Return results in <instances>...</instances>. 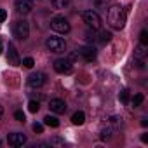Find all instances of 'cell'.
<instances>
[{
  "label": "cell",
  "instance_id": "cell-1",
  "mask_svg": "<svg viewBox=\"0 0 148 148\" xmlns=\"http://www.w3.org/2000/svg\"><path fill=\"white\" fill-rule=\"evenodd\" d=\"M108 23L115 30H122L125 26V11L120 5H112L108 9Z\"/></svg>",
  "mask_w": 148,
  "mask_h": 148
},
{
  "label": "cell",
  "instance_id": "cell-2",
  "mask_svg": "<svg viewBox=\"0 0 148 148\" xmlns=\"http://www.w3.org/2000/svg\"><path fill=\"white\" fill-rule=\"evenodd\" d=\"M45 47H47L51 52L59 54V52H64V51H66V42H64L61 37H49V38L45 40Z\"/></svg>",
  "mask_w": 148,
  "mask_h": 148
},
{
  "label": "cell",
  "instance_id": "cell-3",
  "mask_svg": "<svg viewBox=\"0 0 148 148\" xmlns=\"http://www.w3.org/2000/svg\"><path fill=\"white\" fill-rule=\"evenodd\" d=\"M82 19H84V23H86L89 28H92V30L101 28V18H99V14L94 12V11H84V12H82Z\"/></svg>",
  "mask_w": 148,
  "mask_h": 148
},
{
  "label": "cell",
  "instance_id": "cell-4",
  "mask_svg": "<svg viewBox=\"0 0 148 148\" xmlns=\"http://www.w3.org/2000/svg\"><path fill=\"white\" fill-rule=\"evenodd\" d=\"M14 35L18 40H26L30 35V25L26 19H19L14 23Z\"/></svg>",
  "mask_w": 148,
  "mask_h": 148
},
{
  "label": "cell",
  "instance_id": "cell-5",
  "mask_svg": "<svg viewBox=\"0 0 148 148\" xmlns=\"http://www.w3.org/2000/svg\"><path fill=\"white\" fill-rule=\"evenodd\" d=\"M51 28H52L56 33H68V32L71 30L70 23H68L64 18H61V16H58V18H52V19H51Z\"/></svg>",
  "mask_w": 148,
  "mask_h": 148
},
{
  "label": "cell",
  "instance_id": "cell-6",
  "mask_svg": "<svg viewBox=\"0 0 148 148\" xmlns=\"http://www.w3.org/2000/svg\"><path fill=\"white\" fill-rule=\"evenodd\" d=\"M117 127H119L117 119H108V120L105 122V125L101 127V138H103V139L112 138V136L117 132Z\"/></svg>",
  "mask_w": 148,
  "mask_h": 148
},
{
  "label": "cell",
  "instance_id": "cell-7",
  "mask_svg": "<svg viewBox=\"0 0 148 148\" xmlns=\"http://www.w3.org/2000/svg\"><path fill=\"white\" fill-rule=\"evenodd\" d=\"M54 70L61 75H70L73 71V66H71V61L70 59H56L54 61Z\"/></svg>",
  "mask_w": 148,
  "mask_h": 148
},
{
  "label": "cell",
  "instance_id": "cell-8",
  "mask_svg": "<svg viewBox=\"0 0 148 148\" xmlns=\"http://www.w3.org/2000/svg\"><path fill=\"white\" fill-rule=\"evenodd\" d=\"M45 82H47V77H45V73H42V71H33L32 75L28 77V84L32 87H42Z\"/></svg>",
  "mask_w": 148,
  "mask_h": 148
},
{
  "label": "cell",
  "instance_id": "cell-9",
  "mask_svg": "<svg viewBox=\"0 0 148 148\" xmlns=\"http://www.w3.org/2000/svg\"><path fill=\"white\" fill-rule=\"evenodd\" d=\"M16 11L19 14H30L33 11V2L32 0H16Z\"/></svg>",
  "mask_w": 148,
  "mask_h": 148
},
{
  "label": "cell",
  "instance_id": "cell-10",
  "mask_svg": "<svg viewBox=\"0 0 148 148\" xmlns=\"http://www.w3.org/2000/svg\"><path fill=\"white\" fill-rule=\"evenodd\" d=\"M7 141H9L11 146H16V148H18V146H23V145L26 143V136L21 134V132H12V134H9Z\"/></svg>",
  "mask_w": 148,
  "mask_h": 148
},
{
  "label": "cell",
  "instance_id": "cell-11",
  "mask_svg": "<svg viewBox=\"0 0 148 148\" xmlns=\"http://www.w3.org/2000/svg\"><path fill=\"white\" fill-rule=\"evenodd\" d=\"M77 52H79V56H80V58H84L86 61H92V59L96 58V49H94L92 45L80 47V49H77Z\"/></svg>",
  "mask_w": 148,
  "mask_h": 148
},
{
  "label": "cell",
  "instance_id": "cell-12",
  "mask_svg": "<svg viewBox=\"0 0 148 148\" xmlns=\"http://www.w3.org/2000/svg\"><path fill=\"white\" fill-rule=\"evenodd\" d=\"M49 108H51V112H54V113H64V112H66V103H64L63 99L54 98V99L49 101Z\"/></svg>",
  "mask_w": 148,
  "mask_h": 148
},
{
  "label": "cell",
  "instance_id": "cell-13",
  "mask_svg": "<svg viewBox=\"0 0 148 148\" xmlns=\"http://www.w3.org/2000/svg\"><path fill=\"white\" fill-rule=\"evenodd\" d=\"M7 61H9V64H12V66H18V64L21 63V59H19V54H18V51H16L14 44H9V54H7Z\"/></svg>",
  "mask_w": 148,
  "mask_h": 148
},
{
  "label": "cell",
  "instance_id": "cell-14",
  "mask_svg": "<svg viewBox=\"0 0 148 148\" xmlns=\"http://www.w3.org/2000/svg\"><path fill=\"white\" fill-rule=\"evenodd\" d=\"M71 122L75 124V125H82V124L86 122V115H84V112H75V113H73V117H71Z\"/></svg>",
  "mask_w": 148,
  "mask_h": 148
},
{
  "label": "cell",
  "instance_id": "cell-15",
  "mask_svg": "<svg viewBox=\"0 0 148 148\" xmlns=\"http://www.w3.org/2000/svg\"><path fill=\"white\" fill-rule=\"evenodd\" d=\"M51 5H52L54 9L61 11V9H66V7L70 5V0H51Z\"/></svg>",
  "mask_w": 148,
  "mask_h": 148
},
{
  "label": "cell",
  "instance_id": "cell-16",
  "mask_svg": "<svg viewBox=\"0 0 148 148\" xmlns=\"http://www.w3.org/2000/svg\"><path fill=\"white\" fill-rule=\"evenodd\" d=\"M44 124L49 125V127H58V125H59V120H58L56 117H52V115H47V117L44 119Z\"/></svg>",
  "mask_w": 148,
  "mask_h": 148
},
{
  "label": "cell",
  "instance_id": "cell-17",
  "mask_svg": "<svg viewBox=\"0 0 148 148\" xmlns=\"http://www.w3.org/2000/svg\"><path fill=\"white\" fill-rule=\"evenodd\" d=\"M134 56L139 58V59L145 58V56H146V45H145V44H139V45L136 47V51H134Z\"/></svg>",
  "mask_w": 148,
  "mask_h": 148
},
{
  "label": "cell",
  "instance_id": "cell-18",
  "mask_svg": "<svg viewBox=\"0 0 148 148\" xmlns=\"http://www.w3.org/2000/svg\"><path fill=\"white\" fill-rule=\"evenodd\" d=\"M99 40H101L103 44L110 42V40H112V33H110V32H106V30H103V32L99 33Z\"/></svg>",
  "mask_w": 148,
  "mask_h": 148
},
{
  "label": "cell",
  "instance_id": "cell-19",
  "mask_svg": "<svg viewBox=\"0 0 148 148\" xmlns=\"http://www.w3.org/2000/svg\"><path fill=\"white\" fill-rule=\"evenodd\" d=\"M143 99H145V98H143V94H136V96L132 98V101H131V105H132V106L136 108V106H139V105L143 103Z\"/></svg>",
  "mask_w": 148,
  "mask_h": 148
},
{
  "label": "cell",
  "instance_id": "cell-20",
  "mask_svg": "<svg viewBox=\"0 0 148 148\" xmlns=\"http://www.w3.org/2000/svg\"><path fill=\"white\" fill-rule=\"evenodd\" d=\"M28 110H30L32 113H37V112L40 110V105H38V101H30V103H28Z\"/></svg>",
  "mask_w": 148,
  "mask_h": 148
},
{
  "label": "cell",
  "instance_id": "cell-21",
  "mask_svg": "<svg viewBox=\"0 0 148 148\" xmlns=\"http://www.w3.org/2000/svg\"><path fill=\"white\" fill-rule=\"evenodd\" d=\"M119 98H120L122 103H127V101H129V91H127V89H122L120 94H119Z\"/></svg>",
  "mask_w": 148,
  "mask_h": 148
},
{
  "label": "cell",
  "instance_id": "cell-22",
  "mask_svg": "<svg viewBox=\"0 0 148 148\" xmlns=\"http://www.w3.org/2000/svg\"><path fill=\"white\" fill-rule=\"evenodd\" d=\"M139 42L145 44V45L148 44V32H146V30H143V32L139 33Z\"/></svg>",
  "mask_w": 148,
  "mask_h": 148
},
{
  "label": "cell",
  "instance_id": "cell-23",
  "mask_svg": "<svg viewBox=\"0 0 148 148\" xmlns=\"http://www.w3.org/2000/svg\"><path fill=\"white\" fill-rule=\"evenodd\" d=\"M23 64H25L26 68H33L35 61H33V58H25V59H23Z\"/></svg>",
  "mask_w": 148,
  "mask_h": 148
},
{
  "label": "cell",
  "instance_id": "cell-24",
  "mask_svg": "<svg viewBox=\"0 0 148 148\" xmlns=\"http://www.w3.org/2000/svg\"><path fill=\"white\" fill-rule=\"evenodd\" d=\"M51 145H54V146H63V145H64V139H61V138H52V139H51Z\"/></svg>",
  "mask_w": 148,
  "mask_h": 148
},
{
  "label": "cell",
  "instance_id": "cell-25",
  "mask_svg": "<svg viewBox=\"0 0 148 148\" xmlns=\"http://www.w3.org/2000/svg\"><path fill=\"white\" fill-rule=\"evenodd\" d=\"M92 2H94V5H96V7L103 9V7H106V4H108V0H92Z\"/></svg>",
  "mask_w": 148,
  "mask_h": 148
},
{
  "label": "cell",
  "instance_id": "cell-26",
  "mask_svg": "<svg viewBox=\"0 0 148 148\" xmlns=\"http://www.w3.org/2000/svg\"><path fill=\"white\" fill-rule=\"evenodd\" d=\"M14 117H16V120H18V122H25V113H23L21 110H18V112L14 113Z\"/></svg>",
  "mask_w": 148,
  "mask_h": 148
},
{
  "label": "cell",
  "instance_id": "cell-27",
  "mask_svg": "<svg viewBox=\"0 0 148 148\" xmlns=\"http://www.w3.org/2000/svg\"><path fill=\"white\" fill-rule=\"evenodd\" d=\"M33 131H35V132H42V131H44V125L38 124V122H35V124H33Z\"/></svg>",
  "mask_w": 148,
  "mask_h": 148
},
{
  "label": "cell",
  "instance_id": "cell-28",
  "mask_svg": "<svg viewBox=\"0 0 148 148\" xmlns=\"http://www.w3.org/2000/svg\"><path fill=\"white\" fill-rule=\"evenodd\" d=\"M86 40H87V42H94V40H96V37H94V33H91V32H87V33H86Z\"/></svg>",
  "mask_w": 148,
  "mask_h": 148
},
{
  "label": "cell",
  "instance_id": "cell-29",
  "mask_svg": "<svg viewBox=\"0 0 148 148\" xmlns=\"http://www.w3.org/2000/svg\"><path fill=\"white\" fill-rule=\"evenodd\" d=\"M5 19H7V12L4 9H0V23H4Z\"/></svg>",
  "mask_w": 148,
  "mask_h": 148
},
{
  "label": "cell",
  "instance_id": "cell-30",
  "mask_svg": "<svg viewBox=\"0 0 148 148\" xmlns=\"http://www.w3.org/2000/svg\"><path fill=\"white\" fill-rule=\"evenodd\" d=\"M141 141H143V143H148V134H143V136H141Z\"/></svg>",
  "mask_w": 148,
  "mask_h": 148
},
{
  "label": "cell",
  "instance_id": "cell-31",
  "mask_svg": "<svg viewBox=\"0 0 148 148\" xmlns=\"http://www.w3.org/2000/svg\"><path fill=\"white\" fill-rule=\"evenodd\" d=\"M2 115H4V108H2V105H0V119H2Z\"/></svg>",
  "mask_w": 148,
  "mask_h": 148
},
{
  "label": "cell",
  "instance_id": "cell-32",
  "mask_svg": "<svg viewBox=\"0 0 148 148\" xmlns=\"http://www.w3.org/2000/svg\"><path fill=\"white\" fill-rule=\"evenodd\" d=\"M2 51H4V45H2V40H0V54H2Z\"/></svg>",
  "mask_w": 148,
  "mask_h": 148
}]
</instances>
